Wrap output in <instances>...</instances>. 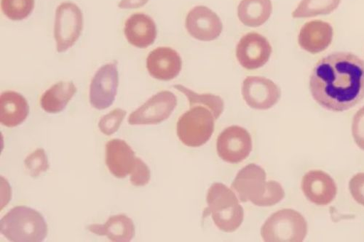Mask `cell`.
Returning <instances> with one entry per match:
<instances>
[{"instance_id": "1", "label": "cell", "mask_w": 364, "mask_h": 242, "mask_svg": "<svg viewBox=\"0 0 364 242\" xmlns=\"http://www.w3.org/2000/svg\"><path fill=\"white\" fill-rule=\"evenodd\" d=\"M314 100L331 111H345L364 99V62L350 53H335L322 58L310 80Z\"/></svg>"}, {"instance_id": "2", "label": "cell", "mask_w": 364, "mask_h": 242, "mask_svg": "<svg viewBox=\"0 0 364 242\" xmlns=\"http://www.w3.org/2000/svg\"><path fill=\"white\" fill-rule=\"evenodd\" d=\"M266 178L262 167L250 164L238 172L232 188L242 202L250 201L259 207L276 205L285 197L284 190L277 181L267 182Z\"/></svg>"}, {"instance_id": "3", "label": "cell", "mask_w": 364, "mask_h": 242, "mask_svg": "<svg viewBox=\"0 0 364 242\" xmlns=\"http://www.w3.org/2000/svg\"><path fill=\"white\" fill-rule=\"evenodd\" d=\"M0 231L14 242H41L48 229L43 216L34 209L18 206L0 221Z\"/></svg>"}, {"instance_id": "4", "label": "cell", "mask_w": 364, "mask_h": 242, "mask_svg": "<svg viewBox=\"0 0 364 242\" xmlns=\"http://www.w3.org/2000/svg\"><path fill=\"white\" fill-rule=\"evenodd\" d=\"M208 214L223 231H235L244 221V208L239 204L235 193L221 183H215L208 191Z\"/></svg>"}, {"instance_id": "5", "label": "cell", "mask_w": 364, "mask_h": 242, "mask_svg": "<svg viewBox=\"0 0 364 242\" xmlns=\"http://www.w3.org/2000/svg\"><path fill=\"white\" fill-rule=\"evenodd\" d=\"M308 233L304 217L291 209H284L272 214L265 221L261 235L267 242H301Z\"/></svg>"}, {"instance_id": "6", "label": "cell", "mask_w": 364, "mask_h": 242, "mask_svg": "<svg viewBox=\"0 0 364 242\" xmlns=\"http://www.w3.org/2000/svg\"><path fill=\"white\" fill-rule=\"evenodd\" d=\"M213 113L203 106H194L182 114L176 125V132L182 143L189 147L205 144L215 131Z\"/></svg>"}, {"instance_id": "7", "label": "cell", "mask_w": 364, "mask_h": 242, "mask_svg": "<svg viewBox=\"0 0 364 242\" xmlns=\"http://www.w3.org/2000/svg\"><path fill=\"white\" fill-rule=\"evenodd\" d=\"M83 29V14L73 3H64L56 9L54 38L58 53H65L78 40Z\"/></svg>"}, {"instance_id": "8", "label": "cell", "mask_w": 364, "mask_h": 242, "mask_svg": "<svg viewBox=\"0 0 364 242\" xmlns=\"http://www.w3.org/2000/svg\"><path fill=\"white\" fill-rule=\"evenodd\" d=\"M176 106L177 99L173 94L160 92L132 113L129 123L132 126L160 124L169 118Z\"/></svg>"}, {"instance_id": "9", "label": "cell", "mask_w": 364, "mask_h": 242, "mask_svg": "<svg viewBox=\"0 0 364 242\" xmlns=\"http://www.w3.org/2000/svg\"><path fill=\"white\" fill-rule=\"evenodd\" d=\"M217 150L222 160L228 163L238 164L245 160L252 153L251 135L241 127H229L218 137Z\"/></svg>"}, {"instance_id": "10", "label": "cell", "mask_w": 364, "mask_h": 242, "mask_svg": "<svg viewBox=\"0 0 364 242\" xmlns=\"http://www.w3.org/2000/svg\"><path fill=\"white\" fill-rule=\"evenodd\" d=\"M119 84L117 65L107 64L95 75L90 87V103L98 110L110 107L115 100Z\"/></svg>"}, {"instance_id": "11", "label": "cell", "mask_w": 364, "mask_h": 242, "mask_svg": "<svg viewBox=\"0 0 364 242\" xmlns=\"http://www.w3.org/2000/svg\"><path fill=\"white\" fill-rule=\"evenodd\" d=\"M242 94L249 106L267 110L280 100V87L272 80L260 77H249L242 83Z\"/></svg>"}, {"instance_id": "12", "label": "cell", "mask_w": 364, "mask_h": 242, "mask_svg": "<svg viewBox=\"0 0 364 242\" xmlns=\"http://www.w3.org/2000/svg\"><path fill=\"white\" fill-rule=\"evenodd\" d=\"M271 53L272 47L269 41L256 33L242 37L236 48L238 62L248 70H255L264 66Z\"/></svg>"}, {"instance_id": "13", "label": "cell", "mask_w": 364, "mask_h": 242, "mask_svg": "<svg viewBox=\"0 0 364 242\" xmlns=\"http://www.w3.org/2000/svg\"><path fill=\"white\" fill-rule=\"evenodd\" d=\"M186 28L188 33L196 40L209 42L220 37L223 25L215 12L205 6H197L187 16Z\"/></svg>"}, {"instance_id": "14", "label": "cell", "mask_w": 364, "mask_h": 242, "mask_svg": "<svg viewBox=\"0 0 364 242\" xmlns=\"http://www.w3.org/2000/svg\"><path fill=\"white\" fill-rule=\"evenodd\" d=\"M182 60L179 54L170 48H158L151 51L146 58V68L155 79L170 81L180 73Z\"/></svg>"}, {"instance_id": "15", "label": "cell", "mask_w": 364, "mask_h": 242, "mask_svg": "<svg viewBox=\"0 0 364 242\" xmlns=\"http://www.w3.org/2000/svg\"><path fill=\"white\" fill-rule=\"evenodd\" d=\"M301 189L306 198L317 205H328L337 195L335 181L321 170L306 173L302 178Z\"/></svg>"}, {"instance_id": "16", "label": "cell", "mask_w": 364, "mask_h": 242, "mask_svg": "<svg viewBox=\"0 0 364 242\" xmlns=\"http://www.w3.org/2000/svg\"><path fill=\"white\" fill-rule=\"evenodd\" d=\"M135 161V153L126 141L113 139L107 143L106 165L116 177L125 178L131 174Z\"/></svg>"}, {"instance_id": "17", "label": "cell", "mask_w": 364, "mask_h": 242, "mask_svg": "<svg viewBox=\"0 0 364 242\" xmlns=\"http://www.w3.org/2000/svg\"><path fill=\"white\" fill-rule=\"evenodd\" d=\"M332 40V26L320 20L312 21L303 26L298 37L300 47L312 54L324 51L329 47Z\"/></svg>"}, {"instance_id": "18", "label": "cell", "mask_w": 364, "mask_h": 242, "mask_svg": "<svg viewBox=\"0 0 364 242\" xmlns=\"http://www.w3.org/2000/svg\"><path fill=\"white\" fill-rule=\"evenodd\" d=\"M124 33L131 45L138 48H146L155 43L157 28L154 19L149 16L136 13L127 21Z\"/></svg>"}, {"instance_id": "19", "label": "cell", "mask_w": 364, "mask_h": 242, "mask_svg": "<svg viewBox=\"0 0 364 242\" xmlns=\"http://www.w3.org/2000/svg\"><path fill=\"white\" fill-rule=\"evenodd\" d=\"M29 113L26 99L20 94L8 92L0 97V123L8 128L22 124Z\"/></svg>"}, {"instance_id": "20", "label": "cell", "mask_w": 364, "mask_h": 242, "mask_svg": "<svg viewBox=\"0 0 364 242\" xmlns=\"http://www.w3.org/2000/svg\"><path fill=\"white\" fill-rule=\"evenodd\" d=\"M88 231L99 236H107L115 242H129L135 236L133 221L126 215L110 217L105 224H93L87 226Z\"/></svg>"}, {"instance_id": "21", "label": "cell", "mask_w": 364, "mask_h": 242, "mask_svg": "<svg viewBox=\"0 0 364 242\" xmlns=\"http://www.w3.org/2000/svg\"><path fill=\"white\" fill-rule=\"evenodd\" d=\"M77 92V87L73 82H59L43 94L41 99V108L50 114L63 111Z\"/></svg>"}, {"instance_id": "22", "label": "cell", "mask_w": 364, "mask_h": 242, "mask_svg": "<svg viewBox=\"0 0 364 242\" xmlns=\"http://www.w3.org/2000/svg\"><path fill=\"white\" fill-rule=\"evenodd\" d=\"M272 10L271 0H242L237 16L245 26L258 27L269 19Z\"/></svg>"}, {"instance_id": "23", "label": "cell", "mask_w": 364, "mask_h": 242, "mask_svg": "<svg viewBox=\"0 0 364 242\" xmlns=\"http://www.w3.org/2000/svg\"><path fill=\"white\" fill-rule=\"evenodd\" d=\"M341 0H301L292 16L294 18L327 15L335 11Z\"/></svg>"}, {"instance_id": "24", "label": "cell", "mask_w": 364, "mask_h": 242, "mask_svg": "<svg viewBox=\"0 0 364 242\" xmlns=\"http://www.w3.org/2000/svg\"><path fill=\"white\" fill-rule=\"evenodd\" d=\"M173 87L187 97L191 107L203 106L209 109L216 120L223 114L225 104L221 97L211 94L200 95L181 84H175Z\"/></svg>"}, {"instance_id": "25", "label": "cell", "mask_w": 364, "mask_h": 242, "mask_svg": "<svg viewBox=\"0 0 364 242\" xmlns=\"http://www.w3.org/2000/svg\"><path fill=\"white\" fill-rule=\"evenodd\" d=\"M35 0H1L4 13L11 20L21 21L33 11Z\"/></svg>"}, {"instance_id": "26", "label": "cell", "mask_w": 364, "mask_h": 242, "mask_svg": "<svg viewBox=\"0 0 364 242\" xmlns=\"http://www.w3.org/2000/svg\"><path fill=\"white\" fill-rule=\"evenodd\" d=\"M25 167L30 175L38 177L49 169V163L46 151L38 148L24 160Z\"/></svg>"}, {"instance_id": "27", "label": "cell", "mask_w": 364, "mask_h": 242, "mask_svg": "<svg viewBox=\"0 0 364 242\" xmlns=\"http://www.w3.org/2000/svg\"><path fill=\"white\" fill-rule=\"evenodd\" d=\"M127 116L124 109H116L104 116L100 121L99 128L105 136H112L119 128Z\"/></svg>"}, {"instance_id": "28", "label": "cell", "mask_w": 364, "mask_h": 242, "mask_svg": "<svg viewBox=\"0 0 364 242\" xmlns=\"http://www.w3.org/2000/svg\"><path fill=\"white\" fill-rule=\"evenodd\" d=\"M130 175L131 183L135 187H144L149 182V168L139 158H136L134 167Z\"/></svg>"}, {"instance_id": "29", "label": "cell", "mask_w": 364, "mask_h": 242, "mask_svg": "<svg viewBox=\"0 0 364 242\" xmlns=\"http://www.w3.org/2000/svg\"><path fill=\"white\" fill-rule=\"evenodd\" d=\"M352 133L356 144L364 150V106L354 116Z\"/></svg>"}, {"instance_id": "30", "label": "cell", "mask_w": 364, "mask_h": 242, "mask_svg": "<svg viewBox=\"0 0 364 242\" xmlns=\"http://www.w3.org/2000/svg\"><path fill=\"white\" fill-rule=\"evenodd\" d=\"M349 188L354 199L364 206V173L355 175L350 181Z\"/></svg>"}, {"instance_id": "31", "label": "cell", "mask_w": 364, "mask_h": 242, "mask_svg": "<svg viewBox=\"0 0 364 242\" xmlns=\"http://www.w3.org/2000/svg\"><path fill=\"white\" fill-rule=\"evenodd\" d=\"M149 0H121L118 7L121 9H134L144 6Z\"/></svg>"}]
</instances>
